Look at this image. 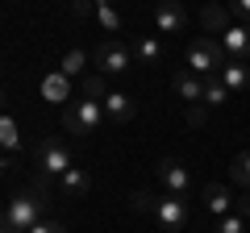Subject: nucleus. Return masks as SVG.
Instances as JSON below:
<instances>
[{"mask_svg": "<svg viewBox=\"0 0 250 233\" xmlns=\"http://www.w3.org/2000/svg\"><path fill=\"white\" fill-rule=\"evenodd\" d=\"M200 204H205V213H208V216H217V221H221V216H229V213H233L238 196H233L225 183H205V188H200Z\"/></svg>", "mask_w": 250, "mask_h": 233, "instance_id": "6e6552de", "label": "nucleus"}, {"mask_svg": "<svg viewBox=\"0 0 250 233\" xmlns=\"http://www.w3.org/2000/svg\"><path fill=\"white\" fill-rule=\"evenodd\" d=\"M92 67H96L100 75H121L134 67V50L125 42H117V38H104V42L92 46Z\"/></svg>", "mask_w": 250, "mask_h": 233, "instance_id": "423d86ee", "label": "nucleus"}, {"mask_svg": "<svg viewBox=\"0 0 250 233\" xmlns=\"http://www.w3.org/2000/svg\"><path fill=\"white\" fill-rule=\"evenodd\" d=\"M159 183L167 188V196H179V200L192 192V175H188V167L175 162V158H159Z\"/></svg>", "mask_w": 250, "mask_h": 233, "instance_id": "0eeeda50", "label": "nucleus"}, {"mask_svg": "<svg viewBox=\"0 0 250 233\" xmlns=\"http://www.w3.org/2000/svg\"><path fill=\"white\" fill-rule=\"evenodd\" d=\"M217 42H221L229 63H250V25H229Z\"/></svg>", "mask_w": 250, "mask_h": 233, "instance_id": "9d476101", "label": "nucleus"}, {"mask_svg": "<svg viewBox=\"0 0 250 233\" xmlns=\"http://www.w3.org/2000/svg\"><path fill=\"white\" fill-rule=\"evenodd\" d=\"M229 9H233V21H238V25H250V0H238Z\"/></svg>", "mask_w": 250, "mask_h": 233, "instance_id": "a878e982", "label": "nucleus"}, {"mask_svg": "<svg viewBox=\"0 0 250 233\" xmlns=\"http://www.w3.org/2000/svg\"><path fill=\"white\" fill-rule=\"evenodd\" d=\"M171 88H175L179 96L188 100V104H205V79H200L196 71H188V67L171 75Z\"/></svg>", "mask_w": 250, "mask_h": 233, "instance_id": "9b49d317", "label": "nucleus"}, {"mask_svg": "<svg viewBox=\"0 0 250 233\" xmlns=\"http://www.w3.org/2000/svg\"><path fill=\"white\" fill-rule=\"evenodd\" d=\"M213 233H246V221H242L238 213H229V216H221V221L213 225Z\"/></svg>", "mask_w": 250, "mask_h": 233, "instance_id": "b1692460", "label": "nucleus"}, {"mask_svg": "<svg viewBox=\"0 0 250 233\" xmlns=\"http://www.w3.org/2000/svg\"><path fill=\"white\" fill-rule=\"evenodd\" d=\"M134 208L138 213H150L154 221H159V229H167V233H184L188 225H192V208H188V200H179V196L134 192Z\"/></svg>", "mask_w": 250, "mask_h": 233, "instance_id": "f03ea898", "label": "nucleus"}, {"mask_svg": "<svg viewBox=\"0 0 250 233\" xmlns=\"http://www.w3.org/2000/svg\"><path fill=\"white\" fill-rule=\"evenodd\" d=\"M129 50H134V58H138V63H146V67H154L163 58V42H154V38H138Z\"/></svg>", "mask_w": 250, "mask_h": 233, "instance_id": "412c9836", "label": "nucleus"}, {"mask_svg": "<svg viewBox=\"0 0 250 233\" xmlns=\"http://www.w3.org/2000/svg\"><path fill=\"white\" fill-rule=\"evenodd\" d=\"M229 179L238 183V188H246V192H250V150L233 154V162H229Z\"/></svg>", "mask_w": 250, "mask_h": 233, "instance_id": "4be33fe9", "label": "nucleus"}, {"mask_svg": "<svg viewBox=\"0 0 250 233\" xmlns=\"http://www.w3.org/2000/svg\"><path fill=\"white\" fill-rule=\"evenodd\" d=\"M34 162L42 167V175H50V179H62V175L75 167L71 146L62 142V137H42V142L34 146Z\"/></svg>", "mask_w": 250, "mask_h": 233, "instance_id": "39448f33", "label": "nucleus"}, {"mask_svg": "<svg viewBox=\"0 0 250 233\" xmlns=\"http://www.w3.org/2000/svg\"><path fill=\"white\" fill-rule=\"evenodd\" d=\"M29 233H67V225H62V221H54V216H46V221H42V225H34Z\"/></svg>", "mask_w": 250, "mask_h": 233, "instance_id": "393cba45", "label": "nucleus"}, {"mask_svg": "<svg viewBox=\"0 0 250 233\" xmlns=\"http://www.w3.org/2000/svg\"><path fill=\"white\" fill-rule=\"evenodd\" d=\"M0 146H4V154H9V158H4V162H9V167H13V154L21 150V125H17V121H13L9 113L0 116Z\"/></svg>", "mask_w": 250, "mask_h": 233, "instance_id": "f3484780", "label": "nucleus"}, {"mask_svg": "<svg viewBox=\"0 0 250 233\" xmlns=\"http://www.w3.org/2000/svg\"><path fill=\"white\" fill-rule=\"evenodd\" d=\"M184 58H188V71H196L200 79H208V75H221V67L229 63L217 38H192Z\"/></svg>", "mask_w": 250, "mask_h": 233, "instance_id": "20e7f679", "label": "nucleus"}, {"mask_svg": "<svg viewBox=\"0 0 250 233\" xmlns=\"http://www.w3.org/2000/svg\"><path fill=\"white\" fill-rule=\"evenodd\" d=\"M59 71L67 75V79H83V75H88V50H80V46H71V50L62 54Z\"/></svg>", "mask_w": 250, "mask_h": 233, "instance_id": "a211bd4d", "label": "nucleus"}, {"mask_svg": "<svg viewBox=\"0 0 250 233\" xmlns=\"http://www.w3.org/2000/svg\"><path fill=\"white\" fill-rule=\"evenodd\" d=\"M188 125H205V104H188Z\"/></svg>", "mask_w": 250, "mask_h": 233, "instance_id": "bb28decb", "label": "nucleus"}, {"mask_svg": "<svg viewBox=\"0 0 250 233\" xmlns=\"http://www.w3.org/2000/svg\"><path fill=\"white\" fill-rule=\"evenodd\" d=\"M233 213H238L242 221H250V192H242V196H238V204H233Z\"/></svg>", "mask_w": 250, "mask_h": 233, "instance_id": "cd10ccee", "label": "nucleus"}, {"mask_svg": "<svg viewBox=\"0 0 250 233\" xmlns=\"http://www.w3.org/2000/svg\"><path fill=\"white\" fill-rule=\"evenodd\" d=\"M104 116H108V125H129V121H134V100L125 96V92H108Z\"/></svg>", "mask_w": 250, "mask_h": 233, "instance_id": "f8f14e48", "label": "nucleus"}, {"mask_svg": "<svg viewBox=\"0 0 250 233\" xmlns=\"http://www.w3.org/2000/svg\"><path fill=\"white\" fill-rule=\"evenodd\" d=\"M59 192H62L67 200H80V196H88V192H92V175H88L83 167H71V171H67V175L59 179Z\"/></svg>", "mask_w": 250, "mask_h": 233, "instance_id": "ddd939ff", "label": "nucleus"}, {"mask_svg": "<svg viewBox=\"0 0 250 233\" xmlns=\"http://www.w3.org/2000/svg\"><path fill=\"white\" fill-rule=\"evenodd\" d=\"M154 25H159V34H184L192 25V13L184 4H175V0H163L159 9H154Z\"/></svg>", "mask_w": 250, "mask_h": 233, "instance_id": "1a4fd4ad", "label": "nucleus"}, {"mask_svg": "<svg viewBox=\"0 0 250 233\" xmlns=\"http://www.w3.org/2000/svg\"><path fill=\"white\" fill-rule=\"evenodd\" d=\"M92 17H96V25L104 29V34H121V13L113 9V4H108V0H96V13H92Z\"/></svg>", "mask_w": 250, "mask_h": 233, "instance_id": "aec40b11", "label": "nucleus"}, {"mask_svg": "<svg viewBox=\"0 0 250 233\" xmlns=\"http://www.w3.org/2000/svg\"><path fill=\"white\" fill-rule=\"evenodd\" d=\"M46 216H50V188L38 179V183H29L25 192H17V196L9 200V208L0 216V233H29L34 225H42Z\"/></svg>", "mask_w": 250, "mask_h": 233, "instance_id": "f257e3e1", "label": "nucleus"}, {"mask_svg": "<svg viewBox=\"0 0 250 233\" xmlns=\"http://www.w3.org/2000/svg\"><path fill=\"white\" fill-rule=\"evenodd\" d=\"M221 83H225L229 96L250 92V67H246V63H225V67H221Z\"/></svg>", "mask_w": 250, "mask_h": 233, "instance_id": "2eb2a0df", "label": "nucleus"}, {"mask_svg": "<svg viewBox=\"0 0 250 233\" xmlns=\"http://www.w3.org/2000/svg\"><path fill=\"white\" fill-rule=\"evenodd\" d=\"M42 100L46 104H67V100H71V79L62 71H50L42 79Z\"/></svg>", "mask_w": 250, "mask_h": 233, "instance_id": "4468645a", "label": "nucleus"}, {"mask_svg": "<svg viewBox=\"0 0 250 233\" xmlns=\"http://www.w3.org/2000/svg\"><path fill=\"white\" fill-rule=\"evenodd\" d=\"M104 125H108L104 104H96V100H75V104L62 108V129L75 134V137H92V134H100Z\"/></svg>", "mask_w": 250, "mask_h": 233, "instance_id": "7ed1b4c3", "label": "nucleus"}, {"mask_svg": "<svg viewBox=\"0 0 250 233\" xmlns=\"http://www.w3.org/2000/svg\"><path fill=\"white\" fill-rule=\"evenodd\" d=\"M200 25L213 29V34H225V29L238 25V21H233V9H225V4H205V9H200Z\"/></svg>", "mask_w": 250, "mask_h": 233, "instance_id": "dca6fc26", "label": "nucleus"}, {"mask_svg": "<svg viewBox=\"0 0 250 233\" xmlns=\"http://www.w3.org/2000/svg\"><path fill=\"white\" fill-rule=\"evenodd\" d=\"M225 100H229V92H225L221 75H208L205 79V108H217V104H225Z\"/></svg>", "mask_w": 250, "mask_h": 233, "instance_id": "5701e85b", "label": "nucleus"}, {"mask_svg": "<svg viewBox=\"0 0 250 233\" xmlns=\"http://www.w3.org/2000/svg\"><path fill=\"white\" fill-rule=\"evenodd\" d=\"M80 96H83V100H96V104H104V100H108L104 75H100V71H88V75L80 79Z\"/></svg>", "mask_w": 250, "mask_h": 233, "instance_id": "6ab92c4d", "label": "nucleus"}]
</instances>
